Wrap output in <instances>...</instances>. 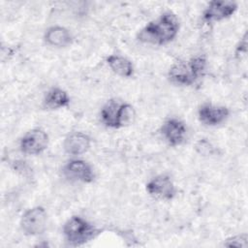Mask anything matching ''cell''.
I'll return each mask as SVG.
<instances>
[{"label": "cell", "instance_id": "1", "mask_svg": "<svg viewBox=\"0 0 248 248\" xmlns=\"http://www.w3.org/2000/svg\"><path fill=\"white\" fill-rule=\"evenodd\" d=\"M179 20L171 12L163 13L157 19L148 22L137 35L140 42L163 46L170 43L178 34Z\"/></svg>", "mask_w": 248, "mask_h": 248}, {"label": "cell", "instance_id": "2", "mask_svg": "<svg viewBox=\"0 0 248 248\" xmlns=\"http://www.w3.org/2000/svg\"><path fill=\"white\" fill-rule=\"evenodd\" d=\"M206 58L196 55L187 61L174 63L169 70L170 80L179 86H190L203 77L206 69Z\"/></svg>", "mask_w": 248, "mask_h": 248}, {"label": "cell", "instance_id": "3", "mask_svg": "<svg viewBox=\"0 0 248 248\" xmlns=\"http://www.w3.org/2000/svg\"><path fill=\"white\" fill-rule=\"evenodd\" d=\"M100 233L93 224L80 216L70 217L63 226V234L68 244L80 246L94 239Z\"/></svg>", "mask_w": 248, "mask_h": 248}, {"label": "cell", "instance_id": "4", "mask_svg": "<svg viewBox=\"0 0 248 248\" xmlns=\"http://www.w3.org/2000/svg\"><path fill=\"white\" fill-rule=\"evenodd\" d=\"M133 108L122 101L111 99L101 109V120L105 126L119 129L125 126L132 118Z\"/></svg>", "mask_w": 248, "mask_h": 248}, {"label": "cell", "instance_id": "5", "mask_svg": "<svg viewBox=\"0 0 248 248\" xmlns=\"http://www.w3.org/2000/svg\"><path fill=\"white\" fill-rule=\"evenodd\" d=\"M47 215L43 206H34L27 209L20 218V229L24 234L35 236L43 233L46 227Z\"/></svg>", "mask_w": 248, "mask_h": 248}, {"label": "cell", "instance_id": "6", "mask_svg": "<svg viewBox=\"0 0 248 248\" xmlns=\"http://www.w3.org/2000/svg\"><path fill=\"white\" fill-rule=\"evenodd\" d=\"M48 145V135L41 128L28 131L19 141V148L26 155H39Z\"/></svg>", "mask_w": 248, "mask_h": 248}, {"label": "cell", "instance_id": "7", "mask_svg": "<svg viewBox=\"0 0 248 248\" xmlns=\"http://www.w3.org/2000/svg\"><path fill=\"white\" fill-rule=\"evenodd\" d=\"M147 193L159 200L170 201L176 195V187L171 178L167 174H159L146 183Z\"/></svg>", "mask_w": 248, "mask_h": 248}, {"label": "cell", "instance_id": "8", "mask_svg": "<svg viewBox=\"0 0 248 248\" xmlns=\"http://www.w3.org/2000/svg\"><path fill=\"white\" fill-rule=\"evenodd\" d=\"M237 7L234 1H211L202 12V19L207 23L227 19L236 12Z\"/></svg>", "mask_w": 248, "mask_h": 248}, {"label": "cell", "instance_id": "9", "mask_svg": "<svg viewBox=\"0 0 248 248\" xmlns=\"http://www.w3.org/2000/svg\"><path fill=\"white\" fill-rule=\"evenodd\" d=\"M63 174L70 180L91 183L95 179L92 167L80 159H73L63 167Z\"/></svg>", "mask_w": 248, "mask_h": 248}, {"label": "cell", "instance_id": "10", "mask_svg": "<svg viewBox=\"0 0 248 248\" xmlns=\"http://www.w3.org/2000/svg\"><path fill=\"white\" fill-rule=\"evenodd\" d=\"M230 115V109L224 106H215L209 103L202 105L198 109V118L205 126H218L224 123Z\"/></svg>", "mask_w": 248, "mask_h": 248}, {"label": "cell", "instance_id": "11", "mask_svg": "<svg viewBox=\"0 0 248 248\" xmlns=\"http://www.w3.org/2000/svg\"><path fill=\"white\" fill-rule=\"evenodd\" d=\"M161 135L170 146L182 144L186 138V126L184 122L177 118L167 119L160 128Z\"/></svg>", "mask_w": 248, "mask_h": 248}, {"label": "cell", "instance_id": "12", "mask_svg": "<svg viewBox=\"0 0 248 248\" xmlns=\"http://www.w3.org/2000/svg\"><path fill=\"white\" fill-rule=\"evenodd\" d=\"M91 140L89 136L82 132H73L69 134L63 141L64 151L72 156L82 155L90 148Z\"/></svg>", "mask_w": 248, "mask_h": 248}, {"label": "cell", "instance_id": "13", "mask_svg": "<svg viewBox=\"0 0 248 248\" xmlns=\"http://www.w3.org/2000/svg\"><path fill=\"white\" fill-rule=\"evenodd\" d=\"M45 42L53 47H66L73 43V35L69 29L55 25L47 28L44 35Z\"/></svg>", "mask_w": 248, "mask_h": 248}, {"label": "cell", "instance_id": "14", "mask_svg": "<svg viewBox=\"0 0 248 248\" xmlns=\"http://www.w3.org/2000/svg\"><path fill=\"white\" fill-rule=\"evenodd\" d=\"M107 64L110 70L123 78H130L134 75L133 63L126 57L118 54H110L106 59Z\"/></svg>", "mask_w": 248, "mask_h": 248}, {"label": "cell", "instance_id": "15", "mask_svg": "<svg viewBox=\"0 0 248 248\" xmlns=\"http://www.w3.org/2000/svg\"><path fill=\"white\" fill-rule=\"evenodd\" d=\"M71 99L68 93L58 87L49 89L44 99V106L48 109H58L70 105Z\"/></svg>", "mask_w": 248, "mask_h": 248}, {"label": "cell", "instance_id": "16", "mask_svg": "<svg viewBox=\"0 0 248 248\" xmlns=\"http://www.w3.org/2000/svg\"><path fill=\"white\" fill-rule=\"evenodd\" d=\"M248 236L246 233H240L227 238L224 241V246L226 247H237V248H246L248 243Z\"/></svg>", "mask_w": 248, "mask_h": 248}, {"label": "cell", "instance_id": "17", "mask_svg": "<svg viewBox=\"0 0 248 248\" xmlns=\"http://www.w3.org/2000/svg\"><path fill=\"white\" fill-rule=\"evenodd\" d=\"M196 148H197V150L201 153V154H206V153H211L212 152V150H213V148H212V146L210 145V143L208 142V141H206V140H200L199 142H198V144H197V146H196Z\"/></svg>", "mask_w": 248, "mask_h": 248}, {"label": "cell", "instance_id": "18", "mask_svg": "<svg viewBox=\"0 0 248 248\" xmlns=\"http://www.w3.org/2000/svg\"><path fill=\"white\" fill-rule=\"evenodd\" d=\"M246 50H247V34L245 33L243 38L240 40L239 44L237 45L236 46V49H235V56L236 57H239L240 54H243L245 55L246 54Z\"/></svg>", "mask_w": 248, "mask_h": 248}]
</instances>
